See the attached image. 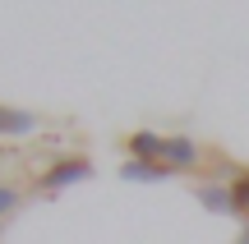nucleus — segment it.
Masks as SVG:
<instances>
[{"instance_id":"nucleus-7","label":"nucleus","mask_w":249,"mask_h":244,"mask_svg":"<svg viewBox=\"0 0 249 244\" xmlns=\"http://www.w3.org/2000/svg\"><path fill=\"white\" fill-rule=\"evenodd\" d=\"M231 198H235V217L249 221V171H235L231 175Z\"/></svg>"},{"instance_id":"nucleus-1","label":"nucleus","mask_w":249,"mask_h":244,"mask_svg":"<svg viewBox=\"0 0 249 244\" xmlns=\"http://www.w3.org/2000/svg\"><path fill=\"white\" fill-rule=\"evenodd\" d=\"M83 180H92V157L74 152V157H60V162L46 166V171L37 175V189L60 194V189H70V184H83Z\"/></svg>"},{"instance_id":"nucleus-3","label":"nucleus","mask_w":249,"mask_h":244,"mask_svg":"<svg viewBox=\"0 0 249 244\" xmlns=\"http://www.w3.org/2000/svg\"><path fill=\"white\" fill-rule=\"evenodd\" d=\"M42 129V115L23 106H0V138H28Z\"/></svg>"},{"instance_id":"nucleus-6","label":"nucleus","mask_w":249,"mask_h":244,"mask_svg":"<svg viewBox=\"0 0 249 244\" xmlns=\"http://www.w3.org/2000/svg\"><path fill=\"white\" fill-rule=\"evenodd\" d=\"M194 198L203 203L208 212H235V198H231V184H194Z\"/></svg>"},{"instance_id":"nucleus-8","label":"nucleus","mask_w":249,"mask_h":244,"mask_svg":"<svg viewBox=\"0 0 249 244\" xmlns=\"http://www.w3.org/2000/svg\"><path fill=\"white\" fill-rule=\"evenodd\" d=\"M18 203H23V189H14V184H0V221H5V217H14V212H18Z\"/></svg>"},{"instance_id":"nucleus-2","label":"nucleus","mask_w":249,"mask_h":244,"mask_svg":"<svg viewBox=\"0 0 249 244\" xmlns=\"http://www.w3.org/2000/svg\"><path fill=\"white\" fill-rule=\"evenodd\" d=\"M198 162H203V147H198L194 138H185V134H171V138H166L161 166H171V171H194Z\"/></svg>"},{"instance_id":"nucleus-9","label":"nucleus","mask_w":249,"mask_h":244,"mask_svg":"<svg viewBox=\"0 0 249 244\" xmlns=\"http://www.w3.org/2000/svg\"><path fill=\"white\" fill-rule=\"evenodd\" d=\"M235 244H249V221H245V230H240V240H235Z\"/></svg>"},{"instance_id":"nucleus-5","label":"nucleus","mask_w":249,"mask_h":244,"mask_svg":"<svg viewBox=\"0 0 249 244\" xmlns=\"http://www.w3.org/2000/svg\"><path fill=\"white\" fill-rule=\"evenodd\" d=\"M120 175H124L129 184H139V180H143V184H157V180H171L176 171L161 166V162H134V157H129V162L120 166Z\"/></svg>"},{"instance_id":"nucleus-4","label":"nucleus","mask_w":249,"mask_h":244,"mask_svg":"<svg viewBox=\"0 0 249 244\" xmlns=\"http://www.w3.org/2000/svg\"><path fill=\"white\" fill-rule=\"evenodd\" d=\"M124 147H129L134 162H161V152H166V138H161L157 129H139V134L124 138Z\"/></svg>"}]
</instances>
